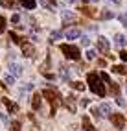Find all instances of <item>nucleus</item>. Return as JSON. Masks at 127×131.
Segmentation results:
<instances>
[{
    "instance_id": "1",
    "label": "nucleus",
    "mask_w": 127,
    "mask_h": 131,
    "mask_svg": "<svg viewBox=\"0 0 127 131\" xmlns=\"http://www.w3.org/2000/svg\"><path fill=\"white\" fill-rule=\"evenodd\" d=\"M87 83H88V87H90V91L94 92V94H98L99 98H103V96H105V87H103V83H101L99 76H98L96 72H90V74L87 76Z\"/></svg>"
},
{
    "instance_id": "2",
    "label": "nucleus",
    "mask_w": 127,
    "mask_h": 131,
    "mask_svg": "<svg viewBox=\"0 0 127 131\" xmlns=\"http://www.w3.org/2000/svg\"><path fill=\"white\" fill-rule=\"evenodd\" d=\"M41 96H44V98L52 103V115H55V107L59 105V94L55 91H52V89H44Z\"/></svg>"
},
{
    "instance_id": "3",
    "label": "nucleus",
    "mask_w": 127,
    "mask_h": 131,
    "mask_svg": "<svg viewBox=\"0 0 127 131\" xmlns=\"http://www.w3.org/2000/svg\"><path fill=\"white\" fill-rule=\"evenodd\" d=\"M61 52L68 57V59H74V61H78L81 57L79 54V48L78 46H74V45H61Z\"/></svg>"
},
{
    "instance_id": "4",
    "label": "nucleus",
    "mask_w": 127,
    "mask_h": 131,
    "mask_svg": "<svg viewBox=\"0 0 127 131\" xmlns=\"http://www.w3.org/2000/svg\"><path fill=\"white\" fill-rule=\"evenodd\" d=\"M111 120H112V126L116 129H123L125 127V116L122 115V113H112L111 115Z\"/></svg>"
},
{
    "instance_id": "5",
    "label": "nucleus",
    "mask_w": 127,
    "mask_h": 131,
    "mask_svg": "<svg viewBox=\"0 0 127 131\" xmlns=\"http://www.w3.org/2000/svg\"><path fill=\"white\" fill-rule=\"evenodd\" d=\"M98 48H99V52H103V54L109 56V48H111V45H109V39L103 37V35H99V37H98Z\"/></svg>"
},
{
    "instance_id": "6",
    "label": "nucleus",
    "mask_w": 127,
    "mask_h": 131,
    "mask_svg": "<svg viewBox=\"0 0 127 131\" xmlns=\"http://www.w3.org/2000/svg\"><path fill=\"white\" fill-rule=\"evenodd\" d=\"M20 48H22V56L24 57H33V54H35V48H33V45H30V42H20Z\"/></svg>"
},
{
    "instance_id": "7",
    "label": "nucleus",
    "mask_w": 127,
    "mask_h": 131,
    "mask_svg": "<svg viewBox=\"0 0 127 131\" xmlns=\"http://www.w3.org/2000/svg\"><path fill=\"white\" fill-rule=\"evenodd\" d=\"M65 37H66V39H79V37H81V30H78V28H70V30L65 31Z\"/></svg>"
},
{
    "instance_id": "8",
    "label": "nucleus",
    "mask_w": 127,
    "mask_h": 131,
    "mask_svg": "<svg viewBox=\"0 0 127 131\" xmlns=\"http://www.w3.org/2000/svg\"><path fill=\"white\" fill-rule=\"evenodd\" d=\"M98 111H99V115H101V118H103V116H111L112 115V107L111 105H109V103H101V105L98 107Z\"/></svg>"
},
{
    "instance_id": "9",
    "label": "nucleus",
    "mask_w": 127,
    "mask_h": 131,
    "mask_svg": "<svg viewBox=\"0 0 127 131\" xmlns=\"http://www.w3.org/2000/svg\"><path fill=\"white\" fill-rule=\"evenodd\" d=\"M42 96L37 92V94H33V98H31V107H33V111H39L41 109V105H42Z\"/></svg>"
},
{
    "instance_id": "10",
    "label": "nucleus",
    "mask_w": 127,
    "mask_h": 131,
    "mask_svg": "<svg viewBox=\"0 0 127 131\" xmlns=\"http://www.w3.org/2000/svg\"><path fill=\"white\" fill-rule=\"evenodd\" d=\"M9 72H11L13 78H17V76L22 74V67H20L19 63H11V65H9Z\"/></svg>"
},
{
    "instance_id": "11",
    "label": "nucleus",
    "mask_w": 127,
    "mask_h": 131,
    "mask_svg": "<svg viewBox=\"0 0 127 131\" xmlns=\"http://www.w3.org/2000/svg\"><path fill=\"white\" fill-rule=\"evenodd\" d=\"M63 20H65V24H68V22H78V17H75L74 13H70V11H63Z\"/></svg>"
},
{
    "instance_id": "12",
    "label": "nucleus",
    "mask_w": 127,
    "mask_h": 131,
    "mask_svg": "<svg viewBox=\"0 0 127 131\" xmlns=\"http://www.w3.org/2000/svg\"><path fill=\"white\" fill-rule=\"evenodd\" d=\"M2 102H4V105L7 107V111H9V113H19V105H17V103H13V102H9V100H7V98H4Z\"/></svg>"
},
{
    "instance_id": "13",
    "label": "nucleus",
    "mask_w": 127,
    "mask_h": 131,
    "mask_svg": "<svg viewBox=\"0 0 127 131\" xmlns=\"http://www.w3.org/2000/svg\"><path fill=\"white\" fill-rule=\"evenodd\" d=\"M83 129H85V131H96V127L92 126V122H90V118H88L87 115L83 116Z\"/></svg>"
},
{
    "instance_id": "14",
    "label": "nucleus",
    "mask_w": 127,
    "mask_h": 131,
    "mask_svg": "<svg viewBox=\"0 0 127 131\" xmlns=\"http://www.w3.org/2000/svg\"><path fill=\"white\" fill-rule=\"evenodd\" d=\"M19 2H20V6H24V9H35V6H37L35 0H19Z\"/></svg>"
},
{
    "instance_id": "15",
    "label": "nucleus",
    "mask_w": 127,
    "mask_h": 131,
    "mask_svg": "<svg viewBox=\"0 0 127 131\" xmlns=\"http://www.w3.org/2000/svg\"><path fill=\"white\" fill-rule=\"evenodd\" d=\"M39 2L46 7V9H50V11H54L55 9V0H39Z\"/></svg>"
},
{
    "instance_id": "16",
    "label": "nucleus",
    "mask_w": 127,
    "mask_h": 131,
    "mask_svg": "<svg viewBox=\"0 0 127 131\" xmlns=\"http://www.w3.org/2000/svg\"><path fill=\"white\" fill-rule=\"evenodd\" d=\"M112 72H116V74H127V67L125 65H114L112 67Z\"/></svg>"
},
{
    "instance_id": "17",
    "label": "nucleus",
    "mask_w": 127,
    "mask_h": 131,
    "mask_svg": "<svg viewBox=\"0 0 127 131\" xmlns=\"http://www.w3.org/2000/svg\"><path fill=\"white\" fill-rule=\"evenodd\" d=\"M125 41H127V39L122 35V33H116V35H114V42H116L118 46H123V45H125Z\"/></svg>"
},
{
    "instance_id": "18",
    "label": "nucleus",
    "mask_w": 127,
    "mask_h": 131,
    "mask_svg": "<svg viewBox=\"0 0 127 131\" xmlns=\"http://www.w3.org/2000/svg\"><path fill=\"white\" fill-rule=\"evenodd\" d=\"M59 37H61V31H59V30H54L52 33H50V41H52V42H54V41H57Z\"/></svg>"
},
{
    "instance_id": "19",
    "label": "nucleus",
    "mask_w": 127,
    "mask_h": 131,
    "mask_svg": "<svg viewBox=\"0 0 127 131\" xmlns=\"http://www.w3.org/2000/svg\"><path fill=\"white\" fill-rule=\"evenodd\" d=\"M9 39H11L13 42H17V45H20V42H22V41H20V37L17 35V33H13V31H9Z\"/></svg>"
},
{
    "instance_id": "20",
    "label": "nucleus",
    "mask_w": 127,
    "mask_h": 131,
    "mask_svg": "<svg viewBox=\"0 0 127 131\" xmlns=\"http://www.w3.org/2000/svg\"><path fill=\"white\" fill-rule=\"evenodd\" d=\"M72 87H74L75 91H85V83H81V81H74Z\"/></svg>"
},
{
    "instance_id": "21",
    "label": "nucleus",
    "mask_w": 127,
    "mask_h": 131,
    "mask_svg": "<svg viewBox=\"0 0 127 131\" xmlns=\"http://www.w3.org/2000/svg\"><path fill=\"white\" fill-rule=\"evenodd\" d=\"M99 80H103L105 83L112 85V81H111V78H109V74H105V72H101V74H99Z\"/></svg>"
},
{
    "instance_id": "22",
    "label": "nucleus",
    "mask_w": 127,
    "mask_h": 131,
    "mask_svg": "<svg viewBox=\"0 0 127 131\" xmlns=\"http://www.w3.org/2000/svg\"><path fill=\"white\" fill-rule=\"evenodd\" d=\"M68 76H70V72H68V70H66V68H65V67H61V78H63V80H65V81H68Z\"/></svg>"
},
{
    "instance_id": "23",
    "label": "nucleus",
    "mask_w": 127,
    "mask_h": 131,
    "mask_svg": "<svg viewBox=\"0 0 127 131\" xmlns=\"http://www.w3.org/2000/svg\"><path fill=\"white\" fill-rule=\"evenodd\" d=\"M4 83H6V85H13V83H15V78H13V76H9V74H6Z\"/></svg>"
},
{
    "instance_id": "24",
    "label": "nucleus",
    "mask_w": 127,
    "mask_h": 131,
    "mask_svg": "<svg viewBox=\"0 0 127 131\" xmlns=\"http://www.w3.org/2000/svg\"><path fill=\"white\" fill-rule=\"evenodd\" d=\"M9 129H11V131H19V129H20V122H19V120H13Z\"/></svg>"
},
{
    "instance_id": "25",
    "label": "nucleus",
    "mask_w": 127,
    "mask_h": 131,
    "mask_svg": "<svg viewBox=\"0 0 127 131\" xmlns=\"http://www.w3.org/2000/svg\"><path fill=\"white\" fill-rule=\"evenodd\" d=\"M81 11L85 13V15H88V17H96V13L90 9V7H81Z\"/></svg>"
},
{
    "instance_id": "26",
    "label": "nucleus",
    "mask_w": 127,
    "mask_h": 131,
    "mask_svg": "<svg viewBox=\"0 0 127 131\" xmlns=\"http://www.w3.org/2000/svg\"><path fill=\"white\" fill-rule=\"evenodd\" d=\"M4 31H6V19L0 17V33H4Z\"/></svg>"
},
{
    "instance_id": "27",
    "label": "nucleus",
    "mask_w": 127,
    "mask_h": 131,
    "mask_svg": "<svg viewBox=\"0 0 127 131\" xmlns=\"http://www.w3.org/2000/svg\"><path fill=\"white\" fill-rule=\"evenodd\" d=\"M2 6H4V7H13L15 2H13V0H2Z\"/></svg>"
},
{
    "instance_id": "28",
    "label": "nucleus",
    "mask_w": 127,
    "mask_h": 131,
    "mask_svg": "<svg viewBox=\"0 0 127 131\" xmlns=\"http://www.w3.org/2000/svg\"><path fill=\"white\" fill-rule=\"evenodd\" d=\"M87 59H90V61L96 59V52H94V50H88V52H87Z\"/></svg>"
},
{
    "instance_id": "29",
    "label": "nucleus",
    "mask_w": 127,
    "mask_h": 131,
    "mask_svg": "<svg viewBox=\"0 0 127 131\" xmlns=\"http://www.w3.org/2000/svg\"><path fill=\"white\" fill-rule=\"evenodd\" d=\"M99 17H101V19H111V17H112V13H111V11H103Z\"/></svg>"
},
{
    "instance_id": "30",
    "label": "nucleus",
    "mask_w": 127,
    "mask_h": 131,
    "mask_svg": "<svg viewBox=\"0 0 127 131\" xmlns=\"http://www.w3.org/2000/svg\"><path fill=\"white\" fill-rule=\"evenodd\" d=\"M90 113H92V115H94L96 118H101V115H99V111H98V107H92V111H90Z\"/></svg>"
},
{
    "instance_id": "31",
    "label": "nucleus",
    "mask_w": 127,
    "mask_h": 131,
    "mask_svg": "<svg viewBox=\"0 0 127 131\" xmlns=\"http://www.w3.org/2000/svg\"><path fill=\"white\" fill-rule=\"evenodd\" d=\"M118 19H120V20L123 22V26H127V15H120Z\"/></svg>"
},
{
    "instance_id": "32",
    "label": "nucleus",
    "mask_w": 127,
    "mask_h": 131,
    "mask_svg": "<svg viewBox=\"0 0 127 131\" xmlns=\"http://www.w3.org/2000/svg\"><path fill=\"white\" fill-rule=\"evenodd\" d=\"M120 57H122V59L125 61V63H127V50H123V52H122V54H120Z\"/></svg>"
},
{
    "instance_id": "33",
    "label": "nucleus",
    "mask_w": 127,
    "mask_h": 131,
    "mask_svg": "<svg viewBox=\"0 0 127 131\" xmlns=\"http://www.w3.org/2000/svg\"><path fill=\"white\" fill-rule=\"evenodd\" d=\"M19 20H20V17H19V15H13V17H11V22H15V24H17Z\"/></svg>"
},
{
    "instance_id": "34",
    "label": "nucleus",
    "mask_w": 127,
    "mask_h": 131,
    "mask_svg": "<svg viewBox=\"0 0 127 131\" xmlns=\"http://www.w3.org/2000/svg\"><path fill=\"white\" fill-rule=\"evenodd\" d=\"M81 42H83V46H88V45H90V41H88L87 37H83V39H81Z\"/></svg>"
},
{
    "instance_id": "35",
    "label": "nucleus",
    "mask_w": 127,
    "mask_h": 131,
    "mask_svg": "<svg viewBox=\"0 0 127 131\" xmlns=\"http://www.w3.org/2000/svg\"><path fill=\"white\" fill-rule=\"evenodd\" d=\"M81 105H83V107H87V105H88V100H85V98H83V100H81Z\"/></svg>"
},
{
    "instance_id": "36",
    "label": "nucleus",
    "mask_w": 127,
    "mask_h": 131,
    "mask_svg": "<svg viewBox=\"0 0 127 131\" xmlns=\"http://www.w3.org/2000/svg\"><path fill=\"white\" fill-rule=\"evenodd\" d=\"M0 120H4V122H7V118H6V115H4V113H0Z\"/></svg>"
},
{
    "instance_id": "37",
    "label": "nucleus",
    "mask_w": 127,
    "mask_h": 131,
    "mask_svg": "<svg viewBox=\"0 0 127 131\" xmlns=\"http://www.w3.org/2000/svg\"><path fill=\"white\" fill-rule=\"evenodd\" d=\"M111 2H114V4H120V2H122V0H111Z\"/></svg>"
},
{
    "instance_id": "38",
    "label": "nucleus",
    "mask_w": 127,
    "mask_h": 131,
    "mask_svg": "<svg viewBox=\"0 0 127 131\" xmlns=\"http://www.w3.org/2000/svg\"><path fill=\"white\" fill-rule=\"evenodd\" d=\"M83 2H98V0H83Z\"/></svg>"
},
{
    "instance_id": "39",
    "label": "nucleus",
    "mask_w": 127,
    "mask_h": 131,
    "mask_svg": "<svg viewBox=\"0 0 127 131\" xmlns=\"http://www.w3.org/2000/svg\"><path fill=\"white\" fill-rule=\"evenodd\" d=\"M66 2H70V4H74V2H75V0H66Z\"/></svg>"
},
{
    "instance_id": "40",
    "label": "nucleus",
    "mask_w": 127,
    "mask_h": 131,
    "mask_svg": "<svg viewBox=\"0 0 127 131\" xmlns=\"http://www.w3.org/2000/svg\"><path fill=\"white\" fill-rule=\"evenodd\" d=\"M125 92H127V85H125Z\"/></svg>"
}]
</instances>
